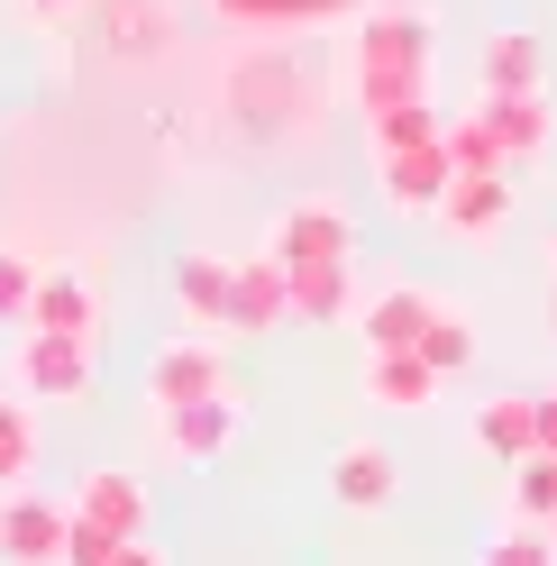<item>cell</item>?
<instances>
[{
	"instance_id": "obj_31",
	"label": "cell",
	"mask_w": 557,
	"mask_h": 566,
	"mask_svg": "<svg viewBox=\"0 0 557 566\" xmlns=\"http://www.w3.org/2000/svg\"><path fill=\"white\" fill-rule=\"evenodd\" d=\"M530 448L557 457V394H530Z\"/></svg>"
},
{
	"instance_id": "obj_33",
	"label": "cell",
	"mask_w": 557,
	"mask_h": 566,
	"mask_svg": "<svg viewBox=\"0 0 557 566\" xmlns=\"http://www.w3.org/2000/svg\"><path fill=\"white\" fill-rule=\"evenodd\" d=\"M548 329H557V293H548Z\"/></svg>"
},
{
	"instance_id": "obj_28",
	"label": "cell",
	"mask_w": 557,
	"mask_h": 566,
	"mask_svg": "<svg viewBox=\"0 0 557 566\" xmlns=\"http://www.w3.org/2000/svg\"><path fill=\"white\" fill-rule=\"evenodd\" d=\"M28 302H38V265L0 247V321H10V329H28Z\"/></svg>"
},
{
	"instance_id": "obj_20",
	"label": "cell",
	"mask_w": 557,
	"mask_h": 566,
	"mask_svg": "<svg viewBox=\"0 0 557 566\" xmlns=\"http://www.w3.org/2000/svg\"><path fill=\"white\" fill-rule=\"evenodd\" d=\"M466 439H475V457H494V467H521V457H539V448H530V394H503V402H484Z\"/></svg>"
},
{
	"instance_id": "obj_15",
	"label": "cell",
	"mask_w": 557,
	"mask_h": 566,
	"mask_svg": "<svg viewBox=\"0 0 557 566\" xmlns=\"http://www.w3.org/2000/svg\"><path fill=\"white\" fill-rule=\"evenodd\" d=\"M28 329H38V338H92V329H101V293H92L83 274H38Z\"/></svg>"
},
{
	"instance_id": "obj_29",
	"label": "cell",
	"mask_w": 557,
	"mask_h": 566,
	"mask_svg": "<svg viewBox=\"0 0 557 566\" xmlns=\"http://www.w3.org/2000/svg\"><path fill=\"white\" fill-rule=\"evenodd\" d=\"M128 539H119V530H101V521H83L74 512V530H64V566H111Z\"/></svg>"
},
{
	"instance_id": "obj_12",
	"label": "cell",
	"mask_w": 557,
	"mask_h": 566,
	"mask_svg": "<svg viewBox=\"0 0 557 566\" xmlns=\"http://www.w3.org/2000/svg\"><path fill=\"white\" fill-rule=\"evenodd\" d=\"M329 493H338L347 512H385L393 493H402V467H393L375 439H347V448L329 457Z\"/></svg>"
},
{
	"instance_id": "obj_5",
	"label": "cell",
	"mask_w": 557,
	"mask_h": 566,
	"mask_svg": "<svg viewBox=\"0 0 557 566\" xmlns=\"http://www.w3.org/2000/svg\"><path fill=\"white\" fill-rule=\"evenodd\" d=\"M64 530H74V503H55V493H0V557L10 566H64Z\"/></svg>"
},
{
	"instance_id": "obj_7",
	"label": "cell",
	"mask_w": 557,
	"mask_h": 566,
	"mask_svg": "<svg viewBox=\"0 0 557 566\" xmlns=\"http://www.w3.org/2000/svg\"><path fill=\"white\" fill-rule=\"evenodd\" d=\"M156 448L174 467H220L238 448V394H211V402H183V411H156Z\"/></svg>"
},
{
	"instance_id": "obj_9",
	"label": "cell",
	"mask_w": 557,
	"mask_h": 566,
	"mask_svg": "<svg viewBox=\"0 0 557 566\" xmlns=\"http://www.w3.org/2000/svg\"><path fill=\"white\" fill-rule=\"evenodd\" d=\"M439 229L458 238V247L503 238V229H512V174H458L448 201H439Z\"/></svg>"
},
{
	"instance_id": "obj_18",
	"label": "cell",
	"mask_w": 557,
	"mask_h": 566,
	"mask_svg": "<svg viewBox=\"0 0 557 566\" xmlns=\"http://www.w3.org/2000/svg\"><path fill=\"white\" fill-rule=\"evenodd\" d=\"M293 321V274L274 256H248L238 265V329H284Z\"/></svg>"
},
{
	"instance_id": "obj_6",
	"label": "cell",
	"mask_w": 557,
	"mask_h": 566,
	"mask_svg": "<svg viewBox=\"0 0 557 566\" xmlns=\"http://www.w3.org/2000/svg\"><path fill=\"white\" fill-rule=\"evenodd\" d=\"M375 184H385V201L402 210V220H439L448 184H458V165H448V137H430V147H393V156H375Z\"/></svg>"
},
{
	"instance_id": "obj_14",
	"label": "cell",
	"mask_w": 557,
	"mask_h": 566,
	"mask_svg": "<svg viewBox=\"0 0 557 566\" xmlns=\"http://www.w3.org/2000/svg\"><path fill=\"white\" fill-rule=\"evenodd\" d=\"M539 74H548V46L530 38V28H494V38H484V55H475L484 101H503V92H539Z\"/></svg>"
},
{
	"instance_id": "obj_24",
	"label": "cell",
	"mask_w": 557,
	"mask_h": 566,
	"mask_svg": "<svg viewBox=\"0 0 557 566\" xmlns=\"http://www.w3.org/2000/svg\"><path fill=\"white\" fill-rule=\"evenodd\" d=\"M28 467H38V411H28V402H0V493H19Z\"/></svg>"
},
{
	"instance_id": "obj_3",
	"label": "cell",
	"mask_w": 557,
	"mask_h": 566,
	"mask_svg": "<svg viewBox=\"0 0 557 566\" xmlns=\"http://www.w3.org/2000/svg\"><path fill=\"white\" fill-rule=\"evenodd\" d=\"M10 384L28 402H83L92 394V338H38L28 329L19 357H10Z\"/></svg>"
},
{
	"instance_id": "obj_21",
	"label": "cell",
	"mask_w": 557,
	"mask_h": 566,
	"mask_svg": "<svg viewBox=\"0 0 557 566\" xmlns=\"http://www.w3.org/2000/svg\"><path fill=\"white\" fill-rule=\"evenodd\" d=\"M421 366H430V375H466V366H475V321H466L448 293H439L430 329H421Z\"/></svg>"
},
{
	"instance_id": "obj_1",
	"label": "cell",
	"mask_w": 557,
	"mask_h": 566,
	"mask_svg": "<svg viewBox=\"0 0 557 566\" xmlns=\"http://www.w3.org/2000/svg\"><path fill=\"white\" fill-rule=\"evenodd\" d=\"M439 19L430 10H366L357 19V46H347V92H357L366 119L385 111H411L430 101V74H439Z\"/></svg>"
},
{
	"instance_id": "obj_17",
	"label": "cell",
	"mask_w": 557,
	"mask_h": 566,
	"mask_svg": "<svg viewBox=\"0 0 557 566\" xmlns=\"http://www.w3.org/2000/svg\"><path fill=\"white\" fill-rule=\"evenodd\" d=\"M293 274V265H284ZM357 274H347V265H302L293 274V321H311V329H329V321H357Z\"/></svg>"
},
{
	"instance_id": "obj_13",
	"label": "cell",
	"mask_w": 557,
	"mask_h": 566,
	"mask_svg": "<svg viewBox=\"0 0 557 566\" xmlns=\"http://www.w3.org/2000/svg\"><path fill=\"white\" fill-rule=\"evenodd\" d=\"M357 384H366V402H375V411H430L448 375L421 366V347H385V357H366Z\"/></svg>"
},
{
	"instance_id": "obj_16",
	"label": "cell",
	"mask_w": 557,
	"mask_h": 566,
	"mask_svg": "<svg viewBox=\"0 0 557 566\" xmlns=\"http://www.w3.org/2000/svg\"><path fill=\"white\" fill-rule=\"evenodd\" d=\"M229 28H265V38H293V28H329L347 10H366V0H211Z\"/></svg>"
},
{
	"instance_id": "obj_27",
	"label": "cell",
	"mask_w": 557,
	"mask_h": 566,
	"mask_svg": "<svg viewBox=\"0 0 557 566\" xmlns=\"http://www.w3.org/2000/svg\"><path fill=\"white\" fill-rule=\"evenodd\" d=\"M475 566H557V539H548V530H503V539H484V557Z\"/></svg>"
},
{
	"instance_id": "obj_10",
	"label": "cell",
	"mask_w": 557,
	"mask_h": 566,
	"mask_svg": "<svg viewBox=\"0 0 557 566\" xmlns=\"http://www.w3.org/2000/svg\"><path fill=\"white\" fill-rule=\"evenodd\" d=\"M174 302H183V321H201V329H238V265L211 256V247H192V256L174 265Z\"/></svg>"
},
{
	"instance_id": "obj_30",
	"label": "cell",
	"mask_w": 557,
	"mask_h": 566,
	"mask_svg": "<svg viewBox=\"0 0 557 566\" xmlns=\"http://www.w3.org/2000/svg\"><path fill=\"white\" fill-rule=\"evenodd\" d=\"M10 10H19L28 28H74V19L92 10V0H10Z\"/></svg>"
},
{
	"instance_id": "obj_4",
	"label": "cell",
	"mask_w": 557,
	"mask_h": 566,
	"mask_svg": "<svg viewBox=\"0 0 557 566\" xmlns=\"http://www.w3.org/2000/svg\"><path fill=\"white\" fill-rule=\"evenodd\" d=\"M229 394V357L211 338H174L147 357V411H183V402H211Z\"/></svg>"
},
{
	"instance_id": "obj_35",
	"label": "cell",
	"mask_w": 557,
	"mask_h": 566,
	"mask_svg": "<svg viewBox=\"0 0 557 566\" xmlns=\"http://www.w3.org/2000/svg\"><path fill=\"white\" fill-rule=\"evenodd\" d=\"M548 539H557V521H548Z\"/></svg>"
},
{
	"instance_id": "obj_32",
	"label": "cell",
	"mask_w": 557,
	"mask_h": 566,
	"mask_svg": "<svg viewBox=\"0 0 557 566\" xmlns=\"http://www.w3.org/2000/svg\"><path fill=\"white\" fill-rule=\"evenodd\" d=\"M111 566H165V557H156V548H147V539H128V548H119V557H111Z\"/></svg>"
},
{
	"instance_id": "obj_25",
	"label": "cell",
	"mask_w": 557,
	"mask_h": 566,
	"mask_svg": "<svg viewBox=\"0 0 557 566\" xmlns=\"http://www.w3.org/2000/svg\"><path fill=\"white\" fill-rule=\"evenodd\" d=\"M111 28H119V46H174V19H165V0H111Z\"/></svg>"
},
{
	"instance_id": "obj_2",
	"label": "cell",
	"mask_w": 557,
	"mask_h": 566,
	"mask_svg": "<svg viewBox=\"0 0 557 566\" xmlns=\"http://www.w3.org/2000/svg\"><path fill=\"white\" fill-rule=\"evenodd\" d=\"M265 256L274 265H357V220H347V201H293L284 220L265 229Z\"/></svg>"
},
{
	"instance_id": "obj_23",
	"label": "cell",
	"mask_w": 557,
	"mask_h": 566,
	"mask_svg": "<svg viewBox=\"0 0 557 566\" xmlns=\"http://www.w3.org/2000/svg\"><path fill=\"white\" fill-rule=\"evenodd\" d=\"M512 521L521 530H548L557 521V457H521V467H512Z\"/></svg>"
},
{
	"instance_id": "obj_22",
	"label": "cell",
	"mask_w": 557,
	"mask_h": 566,
	"mask_svg": "<svg viewBox=\"0 0 557 566\" xmlns=\"http://www.w3.org/2000/svg\"><path fill=\"white\" fill-rule=\"evenodd\" d=\"M439 137H448V165H458V174H512V156H503V137H494V119H484V101H475L466 119H448Z\"/></svg>"
},
{
	"instance_id": "obj_8",
	"label": "cell",
	"mask_w": 557,
	"mask_h": 566,
	"mask_svg": "<svg viewBox=\"0 0 557 566\" xmlns=\"http://www.w3.org/2000/svg\"><path fill=\"white\" fill-rule=\"evenodd\" d=\"M430 311H439L430 283H385V293H366V302H357V338H366V357H385V347H421Z\"/></svg>"
},
{
	"instance_id": "obj_34",
	"label": "cell",
	"mask_w": 557,
	"mask_h": 566,
	"mask_svg": "<svg viewBox=\"0 0 557 566\" xmlns=\"http://www.w3.org/2000/svg\"><path fill=\"white\" fill-rule=\"evenodd\" d=\"M548 274H557V247H548Z\"/></svg>"
},
{
	"instance_id": "obj_36",
	"label": "cell",
	"mask_w": 557,
	"mask_h": 566,
	"mask_svg": "<svg viewBox=\"0 0 557 566\" xmlns=\"http://www.w3.org/2000/svg\"><path fill=\"white\" fill-rule=\"evenodd\" d=\"M0 402H10V394H0Z\"/></svg>"
},
{
	"instance_id": "obj_26",
	"label": "cell",
	"mask_w": 557,
	"mask_h": 566,
	"mask_svg": "<svg viewBox=\"0 0 557 566\" xmlns=\"http://www.w3.org/2000/svg\"><path fill=\"white\" fill-rule=\"evenodd\" d=\"M439 128H448V119L430 111V101H411V111H385V119H375V156H393V147H430Z\"/></svg>"
},
{
	"instance_id": "obj_19",
	"label": "cell",
	"mask_w": 557,
	"mask_h": 566,
	"mask_svg": "<svg viewBox=\"0 0 557 566\" xmlns=\"http://www.w3.org/2000/svg\"><path fill=\"white\" fill-rule=\"evenodd\" d=\"M484 119H494V137H503V156H512V165H539V156H548V101H539V92H503V101H484Z\"/></svg>"
},
{
	"instance_id": "obj_11",
	"label": "cell",
	"mask_w": 557,
	"mask_h": 566,
	"mask_svg": "<svg viewBox=\"0 0 557 566\" xmlns=\"http://www.w3.org/2000/svg\"><path fill=\"white\" fill-rule=\"evenodd\" d=\"M74 512L101 521V530H119V539H147V475H128V467H92L74 484Z\"/></svg>"
}]
</instances>
